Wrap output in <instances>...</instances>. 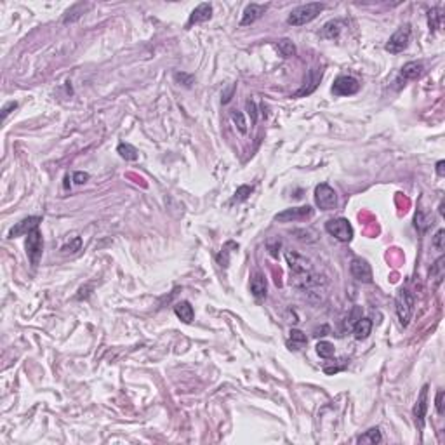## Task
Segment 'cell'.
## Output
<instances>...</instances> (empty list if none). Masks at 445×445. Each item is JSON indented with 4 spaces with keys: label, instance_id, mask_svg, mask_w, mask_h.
I'll list each match as a JSON object with an SVG mask.
<instances>
[{
    "label": "cell",
    "instance_id": "obj_1",
    "mask_svg": "<svg viewBox=\"0 0 445 445\" xmlns=\"http://www.w3.org/2000/svg\"><path fill=\"white\" fill-rule=\"evenodd\" d=\"M325 5L320 4V2H312V4H304L296 7L287 17V23L292 26H303L306 23H312L318 14L324 11Z\"/></svg>",
    "mask_w": 445,
    "mask_h": 445
},
{
    "label": "cell",
    "instance_id": "obj_2",
    "mask_svg": "<svg viewBox=\"0 0 445 445\" xmlns=\"http://www.w3.org/2000/svg\"><path fill=\"white\" fill-rule=\"evenodd\" d=\"M414 304H416V297L412 296V292L407 291V289H400L398 294H396L395 306L402 327H407L409 322H411L412 313H414Z\"/></svg>",
    "mask_w": 445,
    "mask_h": 445
},
{
    "label": "cell",
    "instance_id": "obj_3",
    "mask_svg": "<svg viewBox=\"0 0 445 445\" xmlns=\"http://www.w3.org/2000/svg\"><path fill=\"white\" fill-rule=\"evenodd\" d=\"M411 33H412L411 25L400 26L395 33L390 37V40H388V44L384 46V49H386L388 52H391V54L404 52V50L409 47V42H411Z\"/></svg>",
    "mask_w": 445,
    "mask_h": 445
},
{
    "label": "cell",
    "instance_id": "obj_4",
    "mask_svg": "<svg viewBox=\"0 0 445 445\" xmlns=\"http://www.w3.org/2000/svg\"><path fill=\"white\" fill-rule=\"evenodd\" d=\"M325 230L332 235L336 240L339 242H351L353 238V228L349 225V221L345 217H336V219H329L325 223Z\"/></svg>",
    "mask_w": 445,
    "mask_h": 445
},
{
    "label": "cell",
    "instance_id": "obj_5",
    "mask_svg": "<svg viewBox=\"0 0 445 445\" xmlns=\"http://www.w3.org/2000/svg\"><path fill=\"white\" fill-rule=\"evenodd\" d=\"M315 204L322 211H332L337 205V195L334 188H330L327 183H322L315 188Z\"/></svg>",
    "mask_w": 445,
    "mask_h": 445
},
{
    "label": "cell",
    "instance_id": "obj_6",
    "mask_svg": "<svg viewBox=\"0 0 445 445\" xmlns=\"http://www.w3.org/2000/svg\"><path fill=\"white\" fill-rule=\"evenodd\" d=\"M26 237H28L26 238V254H28L32 264L37 266L42 258V250H44V238H42V233L38 231V228L30 231Z\"/></svg>",
    "mask_w": 445,
    "mask_h": 445
},
{
    "label": "cell",
    "instance_id": "obj_7",
    "mask_svg": "<svg viewBox=\"0 0 445 445\" xmlns=\"http://www.w3.org/2000/svg\"><path fill=\"white\" fill-rule=\"evenodd\" d=\"M358 91H360L358 80L348 75L337 77L332 85V94H336V96H351V94H357Z\"/></svg>",
    "mask_w": 445,
    "mask_h": 445
},
{
    "label": "cell",
    "instance_id": "obj_8",
    "mask_svg": "<svg viewBox=\"0 0 445 445\" xmlns=\"http://www.w3.org/2000/svg\"><path fill=\"white\" fill-rule=\"evenodd\" d=\"M349 271L353 275V279L358 280V282H363V283H370L372 282V268L370 264L362 258H355L349 264Z\"/></svg>",
    "mask_w": 445,
    "mask_h": 445
},
{
    "label": "cell",
    "instance_id": "obj_9",
    "mask_svg": "<svg viewBox=\"0 0 445 445\" xmlns=\"http://www.w3.org/2000/svg\"><path fill=\"white\" fill-rule=\"evenodd\" d=\"M313 214V209L310 205H301V207H294V209H285L283 213L277 214L275 219L280 221V223H291V221H301L306 219Z\"/></svg>",
    "mask_w": 445,
    "mask_h": 445
},
{
    "label": "cell",
    "instance_id": "obj_10",
    "mask_svg": "<svg viewBox=\"0 0 445 445\" xmlns=\"http://www.w3.org/2000/svg\"><path fill=\"white\" fill-rule=\"evenodd\" d=\"M40 223H42V217L40 216L25 217V219H21L19 223H16V226H13V228H11V231H9V237L14 238V237H21V235H28L30 231L37 230Z\"/></svg>",
    "mask_w": 445,
    "mask_h": 445
},
{
    "label": "cell",
    "instance_id": "obj_11",
    "mask_svg": "<svg viewBox=\"0 0 445 445\" xmlns=\"http://www.w3.org/2000/svg\"><path fill=\"white\" fill-rule=\"evenodd\" d=\"M428 390H429V386L425 384L419 393V398H417L416 405H414V417H416V423L419 425V428L425 426V416H426V411H428Z\"/></svg>",
    "mask_w": 445,
    "mask_h": 445
},
{
    "label": "cell",
    "instance_id": "obj_12",
    "mask_svg": "<svg viewBox=\"0 0 445 445\" xmlns=\"http://www.w3.org/2000/svg\"><path fill=\"white\" fill-rule=\"evenodd\" d=\"M213 17V5L211 4H200L198 7L193 9V13L190 14V19L186 23V28L193 25H198V23H205Z\"/></svg>",
    "mask_w": 445,
    "mask_h": 445
},
{
    "label": "cell",
    "instance_id": "obj_13",
    "mask_svg": "<svg viewBox=\"0 0 445 445\" xmlns=\"http://www.w3.org/2000/svg\"><path fill=\"white\" fill-rule=\"evenodd\" d=\"M268 5H259V4H250L246 7V11H244V17H242L240 25L242 26H247V25H252V23H256V21L259 19V17L263 16V14L266 13Z\"/></svg>",
    "mask_w": 445,
    "mask_h": 445
},
{
    "label": "cell",
    "instance_id": "obj_14",
    "mask_svg": "<svg viewBox=\"0 0 445 445\" xmlns=\"http://www.w3.org/2000/svg\"><path fill=\"white\" fill-rule=\"evenodd\" d=\"M425 73V65L421 61H411L404 65L402 71H400V79L404 80H416Z\"/></svg>",
    "mask_w": 445,
    "mask_h": 445
},
{
    "label": "cell",
    "instance_id": "obj_15",
    "mask_svg": "<svg viewBox=\"0 0 445 445\" xmlns=\"http://www.w3.org/2000/svg\"><path fill=\"white\" fill-rule=\"evenodd\" d=\"M322 80V71H316V70H310L308 73V80L304 82V85L296 92L294 98H301V96H306V94H312L313 91L316 89V85L320 83Z\"/></svg>",
    "mask_w": 445,
    "mask_h": 445
},
{
    "label": "cell",
    "instance_id": "obj_16",
    "mask_svg": "<svg viewBox=\"0 0 445 445\" xmlns=\"http://www.w3.org/2000/svg\"><path fill=\"white\" fill-rule=\"evenodd\" d=\"M174 313L178 315L179 320H183L184 324H192L195 312H193V306L188 301H179L174 306Z\"/></svg>",
    "mask_w": 445,
    "mask_h": 445
},
{
    "label": "cell",
    "instance_id": "obj_17",
    "mask_svg": "<svg viewBox=\"0 0 445 445\" xmlns=\"http://www.w3.org/2000/svg\"><path fill=\"white\" fill-rule=\"evenodd\" d=\"M370 330H372V320H369V318H358V320L355 322L353 334H355V339H358V341L367 339Z\"/></svg>",
    "mask_w": 445,
    "mask_h": 445
},
{
    "label": "cell",
    "instance_id": "obj_18",
    "mask_svg": "<svg viewBox=\"0 0 445 445\" xmlns=\"http://www.w3.org/2000/svg\"><path fill=\"white\" fill-rule=\"evenodd\" d=\"M250 292L256 299H263L266 296V279L261 273H256L250 280Z\"/></svg>",
    "mask_w": 445,
    "mask_h": 445
},
{
    "label": "cell",
    "instance_id": "obj_19",
    "mask_svg": "<svg viewBox=\"0 0 445 445\" xmlns=\"http://www.w3.org/2000/svg\"><path fill=\"white\" fill-rule=\"evenodd\" d=\"M341 28H343L341 21H329V23L324 26V30H322V37L330 38V40H332V38H337L339 33H341Z\"/></svg>",
    "mask_w": 445,
    "mask_h": 445
},
{
    "label": "cell",
    "instance_id": "obj_20",
    "mask_svg": "<svg viewBox=\"0 0 445 445\" xmlns=\"http://www.w3.org/2000/svg\"><path fill=\"white\" fill-rule=\"evenodd\" d=\"M381 440H383V437H381L379 428H370L369 431H365L357 438V444H379Z\"/></svg>",
    "mask_w": 445,
    "mask_h": 445
},
{
    "label": "cell",
    "instance_id": "obj_21",
    "mask_svg": "<svg viewBox=\"0 0 445 445\" xmlns=\"http://www.w3.org/2000/svg\"><path fill=\"white\" fill-rule=\"evenodd\" d=\"M89 7H91L89 4H85V5H83V4H75L66 13V16L63 17V23H73V21H77L83 13H85V11H87Z\"/></svg>",
    "mask_w": 445,
    "mask_h": 445
},
{
    "label": "cell",
    "instance_id": "obj_22",
    "mask_svg": "<svg viewBox=\"0 0 445 445\" xmlns=\"http://www.w3.org/2000/svg\"><path fill=\"white\" fill-rule=\"evenodd\" d=\"M116 153L120 155L122 158H125V160H137V150L129 143H120L116 146Z\"/></svg>",
    "mask_w": 445,
    "mask_h": 445
},
{
    "label": "cell",
    "instance_id": "obj_23",
    "mask_svg": "<svg viewBox=\"0 0 445 445\" xmlns=\"http://www.w3.org/2000/svg\"><path fill=\"white\" fill-rule=\"evenodd\" d=\"M277 47H279L280 54H282L283 58H291V56L296 54V46L292 44L291 40H289V38H282V40H279Z\"/></svg>",
    "mask_w": 445,
    "mask_h": 445
},
{
    "label": "cell",
    "instance_id": "obj_24",
    "mask_svg": "<svg viewBox=\"0 0 445 445\" xmlns=\"http://www.w3.org/2000/svg\"><path fill=\"white\" fill-rule=\"evenodd\" d=\"M316 353L320 355L322 358H332L336 353V348H334L332 343L329 341H320L316 345Z\"/></svg>",
    "mask_w": 445,
    "mask_h": 445
},
{
    "label": "cell",
    "instance_id": "obj_25",
    "mask_svg": "<svg viewBox=\"0 0 445 445\" xmlns=\"http://www.w3.org/2000/svg\"><path fill=\"white\" fill-rule=\"evenodd\" d=\"M231 120L235 122V125H237V129L240 131L242 134H247V122L246 118H244V113L242 112H231Z\"/></svg>",
    "mask_w": 445,
    "mask_h": 445
},
{
    "label": "cell",
    "instance_id": "obj_26",
    "mask_svg": "<svg viewBox=\"0 0 445 445\" xmlns=\"http://www.w3.org/2000/svg\"><path fill=\"white\" fill-rule=\"evenodd\" d=\"M252 193V186H249V184H244V186L237 188V192H235V202H244V200L249 198V195Z\"/></svg>",
    "mask_w": 445,
    "mask_h": 445
},
{
    "label": "cell",
    "instance_id": "obj_27",
    "mask_svg": "<svg viewBox=\"0 0 445 445\" xmlns=\"http://www.w3.org/2000/svg\"><path fill=\"white\" fill-rule=\"evenodd\" d=\"M440 17L442 14H438V9H431L428 13V23H429V30L435 32V30L440 26Z\"/></svg>",
    "mask_w": 445,
    "mask_h": 445
},
{
    "label": "cell",
    "instance_id": "obj_28",
    "mask_svg": "<svg viewBox=\"0 0 445 445\" xmlns=\"http://www.w3.org/2000/svg\"><path fill=\"white\" fill-rule=\"evenodd\" d=\"M414 221H416V228L419 230L421 233H425L426 228L429 226V219L425 216V214H423V211H417V213H416V219H414Z\"/></svg>",
    "mask_w": 445,
    "mask_h": 445
},
{
    "label": "cell",
    "instance_id": "obj_29",
    "mask_svg": "<svg viewBox=\"0 0 445 445\" xmlns=\"http://www.w3.org/2000/svg\"><path fill=\"white\" fill-rule=\"evenodd\" d=\"M228 249H230V242L225 246L223 252L217 254V258H216L217 263H219V264H221L223 268H228V264H230V252H231V250H228Z\"/></svg>",
    "mask_w": 445,
    "mask_h": 445
},
{
    "label": "cell",
    "instance_id": "obj_30",
    "mask_svg": "<svg viewBox=\"0 0 445 445\" xmlns=\"http://www.w3.org/2000/svg\"><path fill=\"white\" fill-rule=\"evenodd\" d=\"M444 240H445V231H444V230H438L437 235L433 237V242H431L433 247H435V249L440 250V252H442V250H444V247H445V246H444Z\"/></svg>",
    "mask_w": 445,
    "mask_h": 445
},
{
    "label": "cell",
    "instance_id": "obj_31",
    "mask_svg": "<svg viewBox=\"0 0 445 445\" xmlns=\"http://www.w3.org/2000/svg\"><path fill=\"white\" fill-rule=\"evenodd\" d=\"M291 339L294 343H299V345H304L306 343V334H303L301 330L297 329H292L291 330Z\"/></svg>",
    "mask_w": 445,
    "mask_h": 445
},
{
    "label": "cell",
    "instance_id": "obj_32",
    "mask_svg": "<svg viewBox=\"0 0 445 445\" xmlns=\"http://www.w3.org/2000/svg\"><path fill=\"white\" fill-rule=\"evenodd\" d=\"M444 398H445V393H444V391H438V393H437V400H435V405H437V412L440 414V416H444V414H445Z\"/></svg>",
    "mask_w": 445,
    "mask_h": 445
},
{
    "label": "cell",
    "instance_id": "obj_33",
    "mask_svg": "<svg viewBox=\"0 0 445 445\" xmlns=\"http://www.w3.org/2000/svg\"><path fill=\"white\" fill-rule=\"evenodd\" d=\"M87 179H89L87 172H75V174H73V181H75L77 184H83Z\"/></svg>",
    "mask_w": 445,
    "mask_h": 445
},
{
    "label": "cell",
    "instance_id": "obj_34",
    "mask_svg": "<svg viewBox=\"0 0 445 445\" xmlns=\"http://www.w3.org/2000/svg\"><path fill=\"white\" fill-rule=\"evenodd\" d=\"M247 110H249V113L252 115V124H256V120H258V112H256V104H254V101H247Z\"/></svg>",
    "mask_w": 445,
    "mask_h": 445
},
{
    "label": "cell",
    "instance_id": "obj_35",
    "mask_svg": "<svg viewBox=\"0 0 445 445\" xmlns=\"http://www.w3.org/2000/svg\"><path fill=\"white\" fill-rule=\"evenodd\" d=\"M16 108H17L16 101H11V103H7L4 106V110H2V116H4V118H7V115L11 113V110H16Z\"/></svg>",
    "mask_w": 445,
    "mask_h": 445
},
{
    "label": "cell",
    "instance_id": "obj_36",
    "mask_svg": "<svg viewBox=\"0 0 445 445\" xmlns=\"http://www.w3.org/2000/svg\"><path fill=\"white\" fill-rule=\"evenodd\" d=\"M176 80H184L186 82V87H190L193 83V79H192V75H184V73H176Z\"/></svg>",
    "mask_w": 445,
    "mask_h": 445
},
{
    "label": "cell",
    "instance_id": "obj_37",
    "mask_svg": "<svg viewBox=\"0 0 445 445\" xmlns=\"http://www.w3.org/2000/svg\"><path fill=\"white\" fill-rule=\"evenodd\" d=\"M68 249H75V250H79V249H80V238H79V237L75 238V242H73V246H70V244H68V246L63 247V250H65V252H68Z\"/></svg>",
    "mask_w": 445,
    "mask_h": 445
},
{
    "label": "cell",
    "instance_id": "obj_38",
    "mask_svg": "<svg viewBox=\"0 0 445 445\" xmlns=\"http://www.w3.org/2000/svg\"><path fill=\"white\" fill-rule=\"evenodd\" d=\"M437 174L438 176H444L445 174V162H444V160L437 162Z\"/></svg>",
    "mask_w": 445,
    "mask_h": 445
},
{
    "label": "cell",
    "instance_id": "obj_39",
    "mask_svg": "<svg viewBox=\"0 0 445 445\" xmlns=\"http://www.w3.org/2000/svg\"><path fill=\"white\" fill-rule=\"evenodd\" d=\"M233 91H235V85H231V87H230V91L225 94V99H223V103H225V104L228 103L230 99H231V96H233Z\"/></svg>",
    "mask_w": 445,
    "mask_h": 445
}]
</instances>
